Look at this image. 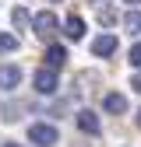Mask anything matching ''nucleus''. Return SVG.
<instances>
[{
    "label": "nucleus",
    "mask_w": 141,
    "mask_h": 147,
    "mask_svg": "<svg viewBox=\"0 0 141 147\" xmlns=\"http://www.w3.org/2000/svg\"><path fill=\"white\" fill-rule=\"evenodd\" d=\"M102 109H106L110 116H120V112H127V98H123L120 91H110V95L102 98Z\"/></svg>",
    "instance_id": "obj_6"
},
{
    "label": "nucleus",
    "mask_w": 141,
    "mask_h": 147,
    "mask_svg": "<svg viewBox=\"0 0 141 147\" xmlns=\"http://www.w3.org/2000/svg\"><path fill=\"white\" fill-rule=\"evenodd\" d=\"M138 126H141V112H138Z\"/></svg>",
    "instance_id": "obj_18"
},
{
    "label": "nucleus",
    "mask_w": 141,
    "mask_h": 147,
    "mask_svg": "<svg viewBox=\"0 0 141 147\" xmlns=\"http://www.w3.org/2000/svg\"><path fill=\"white\" fill-rule=\"evenodd\" d=\"M18 84H21V67L4 63V67H0V91H14Z\"/></svg>",
    "instance_id": "obj_4"
},
{
    "label": "nucleus",
    "mask_w": 141,
    "mask_h": 147,
    "mask_svg": "<svg viewBox=\"0 0 141 147\" xmlns=\"http://www.w3.org/2000/svg\"><path fill=\"white\" fill-rule=\"evenodd\" d=\"M57 28L60 25H57V14H53V11H39V14L32 18V32L39 35V39H53Z\"/></svg>",
    "instance_id": "obj_2"
},
{
    "label": "nucleus",
    "mask_w": 141,
    "mask_h": 147,
    "mask_svg": "<svg viewBox=\"0 0 141 147\" xmlns=\"http://www.w3.org/2000/svg\"><path fill=\"white\" fill-rule=\"evenodd\" d=\"M49 4H60V0H49Z\"/></svg>",
    "instance_id": "obj_19"
},
{
    "label": "nucleus",
    "mask_w": 141,
    "mask_h": 147,
    "mask_svg": "<svg viewBox=\"0 0 141 147\" xmlns=\"http://www.w3.org/2000/svg\"><path fill=\"white\" fill-rule=\"evenodd\" d=\"M99 21H102V25H113V21H116V11L102 7V11H99Z\"/></svg>",
    "instance_id": "obj_14"
},
{
    "label": "nucleus",
    "mask_w": 141,
    "mask_h": 147,
    "mask_svg": "<svg viewBox=\"0 0 141 147\" xmlns=\"http://www.w3.org/2000/svg\"><path fill=\"white\" fill-rule=\"evenodd\" d=\"M123 4H141V0H123Z\"/></svg>",
    "instance_id": "obj_16"
},
{
    "label": "nucleus",
    "mask_w": 141,
    "mask_h": 147,
    "mask_svg": "<svg viewBox=\"0 0 141 147\" xmlns=\"http://www.w3.org/2000/svg\"><path fill=\"white\" fill-rule=\"evenodd\" d=\"M14 49H18V35L0 32V56H4V53H14Z\"/></svg>",
    "instance_id": "obj_10"
},
{
    "label": "nucleus",
    "mask_w": 141,
    "mask_h": 147,
    "mask_svg": "<svg viewBox=\"0 0 141 147\" xmlns=\"http://www.w3.org/2000/svg\"><path fill=\"white\" fill-rule=\"evenodd\" d=\"M131 88H134L138 95H141V74H134V77H131Z\"/></svg>",
    "instance_id": "obj_15"
},
{
    "label": "nucleus",
    "mask_w": 141,
    "mask_h": 147,
    "mask_svg": "<svg viewBox=\"0 0 141 147\" xmlns=\"http://www.w3.org/2000/svg\"><path fill=\"white\" fill-rule=\"evenodd\" d=\"M28 140L35 147H53L60 140V133H57V126H49V123H32L28 126Z\"/></svg>",
    "instance_id": "obj_1"
},
{
    "label": "nucleus",
    "mask_w": 141,
    "mask_h": 147,
    "mask_svg": "<svg viewBox=\"0 0 141 147\" xmlns=\"http://www.w3.org/2000/svg\"><path fill=\"white\" fill-rule=\"evenodd\" d=\"M78 126H81V130L85 133H102V123H99V116L92 112V109H81V112H78Z\"/></svg>",
    "instance_id": "obj_5"
},
{
    "label": "nucleus",
    "mask_w": 141,
    "mask_h": 147,
    "mask_svg": "<svg viewBox=\"0 0 141 147\" xmlns=\"http://www.w3.org/2000/svg\"><path fill=\"white\" fill-rule=\"evenodd\" d=\"M35 91L39 95H53L57 91V70H49V67L35 70Z\"/></svg>",
    "instance_id": "obj_3"
},
{
    "label": "nucleus",
    "mask_w": 141,
    "mask_h": 147,
    "mask_svg": "<svg viewBox=\"0 0 141 147\" xmlns=\"http://www.w3.org/2000/svg\"><path fill=\"white\" fill-rule=\"evenodd\" d=\"M64 35H67V39H74V42L85 35V21H81L78 14H70V18H67V25H64Z\"/></svg>",
    "instance_id": "obj_8"
},
{
    "label": "nucleus",
    "mask_w": 141,
    "mask_h": 147,
    "mask_svg": "<svg viewBox=\"0 0 141 147\" xmlns=\"http://www.w3.org/2000/svg\"><path fill=\"white\" fill-rule=\"evenodd\" d=\"M4 147H21V144H4Z\"/></svg>",
    "instance_id": "obj_17"
},
{
    "label": "nucleus",
    "mask_w": 141,
    "mask_h": 147,
    "mask_svg": "<svg viewBox=\"0 0 141 147\" xmlns=\"http://www.w3.org/2000/svg\"><path fill=\"white\" fill-rule=\"evenodd\" d=\"M46 63H49V70L64 67V63H67V49H64V46H49V49H46Z\"/></svg>",
    "instance_id": "obj_9"
},
{
    "label": "nucleus",
    "mask_w": 141,
    "mask_h": 147,
    "mask_svg": "<svg viewBox=\"0 0 141 147\" xmlns=\"http://www.w3.org/2000/svg\"><path fill=\"white\" fill-rule=\"evenodd\" d=\"M11 21H14V28H25V25H28V11H25V7H14V11H11Z\"/></svg>",
    "instance_id": "obj_12"
},
{
    "label": "nucleus",
    "mask_w": 141,
    "mask_h": 147,
    "mask_svg": "<svg viewBox=\"0 0 141 147\" xmlns=\"http://www.w3.org/2000/svg\"><path fill=\"white\" fill-rule=\"evenodd\" d=\"M127 60H131V67H141V42H134V46H131Z\"/></svg>",
    "instance_id": "obj_13"
},
{
    "label": "nucleus",
    "mask_w": 141,
    "mask_h": 147,
    "mask_svg": "<svg viewBox=\"0 0 141 147\" xmlns=\"http://www.w3.org/2000/svg\"><path fill=\"white\" fill-rule=\"evenodd\" d=\"M123 25H127V32H134V35H141V11H131L127 18H123Z\"/></svg>",
    "instance_id": "obj_11"
},
{
    "label": "nucleus",
    "mask_w": 141,
    "mask_h": 147,
    "mask_svg": "<svg viewBox=\"0 0 141 147\" xmlns=\"http://www.w3.org/2000/svg\"><path fill=\"white\" fill-rule=\"evenodd\" d=\"M92 53L95 56H113L116 53V35H99V39L92 42Z\"/></svg>",
    "instance_id": "obj_7"
}]
</instances>
